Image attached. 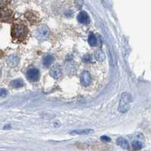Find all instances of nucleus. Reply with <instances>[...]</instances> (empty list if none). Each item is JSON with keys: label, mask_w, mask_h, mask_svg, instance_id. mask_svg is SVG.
I'll return each mask as SVG.
<instances>
[{"label": "nucleus", "mask_w": 151, "mask_h": 151, "mask_svg": "<svg viewBox=\"0 0 151 151\" xmlns=\"http://www.w3.org/2000/svg\"><path fill=\"white\" fill-rule=\"evenodd\" d=\"M11 33H12V37L18 39L22 40L27 36V28L24 24L16 23V24H13Z\"/></svg>", "instance_id": "1"}, {"label": "nucleus", "mask_w": 151, "mask_h": 151, "mask_svg": "<svg viewBox=\"0 0 151 151\" xmlns=\"http://www.w3.org/2000/svg\"><path fill=\"white\" fill-rule=\"evenodd\" d=\"M131 102H132V97L128 93L122 94V98L119 101L118 105V110L121 113H126L130 108Z\"/></svg>", "instance_id": "2"}, {"label": "nucleus", "mask_w": 151, "mask_h": 151, "mask_svg": "<svg viewBox=\"0 0 151 151\" xmlns=\"http://www.w3.org/2000/svg\"><path fill=\"white\" fill-rule=\"evenodd\" d=\"M49 29L46 25L40 26V27L36 30V38L38 39L39 40L43 41L47 39L49 37Z\"/></svg>", "instance_id": "3"}, {"label": "nucleus", "mask_w": 151, "mask_h": 151, "mask_svg": "<svg viewBox=\"0 0 151 151\" xmlns=\"http://www.w3.org/2000/svg\"><path fill=\"white\" fill-rule=\"evenodd\" d=\"M27 79L31 82H36L40 78V71L38 69L36 68H32L27 70Z\"/></svg>", "instance_id": "4"}, {"label": "nucleus", "mask_w": 151, "mask_h": 151, "mask_svg": "<svg viewBox=\"0 0 151 151\" xmlns=\"http://www.w3.org/2000/svg\"><path fill=\"white\" fill-rule=\"evenodd\" d=\"M144 137L141 133L137 134L135 137V140L132 141V147L135 150H140L143 147V141Z\"/></svg>", "instance_id": "5"}, {"label": "nucleus", "mask_w": 151, "mask_h": 151, "mask_svg": "<svg viewBox=\"0 0 151 151\" xmlns=\"http://www.w3.org/2000/svg\"><path fill=\"white\" fill-rule=\"evenodd\" d=\"M80 82L82 86L84 87H88L92 82V78L88 71H84L80 75Z\"/></svg>", "instance_id": "6"}, {"label": "nucleus", "mask_w": 151, "mask_h": 151, "mask_svg": "<svg viewBox=\"0 0 151 151\" xmlns=\"http://www.w3.org/2000/svg\"><path fill=\"white\" fill-rule=\"evenodd\" d=\"M49 74L53 77L54 79H56L58 80L60 79V78L62 77V70H61V68L59 66L56 65L54 67L51 68L50 71H49Z\"/></svg>", "instance_id": "7"}, {"label": "nucleus", "mask_w": 151, "mask_h": 151, "mask_svg": "<svg viewBox=\"0 0 151 151\" xmlns=\"http://www.w3.org/2000/svg\"><path fill=\"white\" fill-rule=\"evenodd\" d=\"M12 17V12L10 10H0V19L3 21H9Z\"/></svg>", "instance_id": "8"}, {"label": "nucleus", "mask_w": 151, "mask_h": 151, "mask_svg": "<svg viewBox=\"0 0 151 151\" xmlns=\"http://www.w3.org/2000/svg\"><path fill=\"white\" fill-rule=\"evenodd\" d=\"M78 20L80 24H88L90 23V18L86 11H80L78 15Z\"/></svg>", "instance_id": "9"}, {"label": "nucleus", "mask_w": 151, "mask_h": 151, "mask_svg": "<svg viewBox=\"0 0 151 151\" xmlns=\"http://www.w3.org/2000/svg\"><path fill=\"white\" fill-rule=\"evenodd\" d=\"M18 63H19V58H18L17 55H10V56L8 58L7 64H9L10 67H16V66L18 64Z\"/></svg>", "instance_id": "10"}, {"label": "nucleus", "mask_w": 151, "mask_h": 151, "mask_svg": "<svg viewBox=\"0 0 151 151\" xmlns=\"http://www.w3.org/2000/svg\"><path fill=\"white\" fill-rule=\"evenodd\" d=\"M54 57L51 55H47L44 57L43 61V64L46 67H49V66L51 65L54 62Z\"/></svg>", "instance_id": "11"}, {"label": "nucleus", "mask_w": 151, "mask_h": 151, "mask_svg": "<svg viewBox=\"0 0 151 151\" xmlns=\"http://www.w3.org/2000/svg\"><path fill=\"white\" fill-rule=\"evenodd\" d=\"M117 144L123 149H129V144L128 141L125 138H118L117 139Z\"/></svg>", "instance_id": "12"}, {"label": "nucleus", "mask_w": 151, "mask_h": 151, "mask_svg": "<svg viewBox=\"0 0 151 151\" xmlns=\"http://www.w3.org/2000/svg\"><path fill=\"white\" fill-rule=\"evenodd\" d=\"M88 43L92 47H95L97 46V37L93 33H90L89 37H88Z\"/></svg>", "instance_id": "13"}, {"label": "nucleus", "mask_w": 151, "mask_h": 151, "mask_svg": "<svg viewBox=\"0 0 151 151\" xmlns=\"http://www.w3.org/2000/svg\"><path fill=\"white\" fill-rule=\"evenodd\" d=\"M91 133H93V129H78L71 131V134L74 135H89Z\"/></svg>", "instance_id": "14"}, {"label": "nucleus", "mask_w": 151, "mask_h": 151, "mask_svg": "<svg viewBox=\"0 0 151 151\" xmlns=\"http://www.w3.org/2000/svg\"><path fill=\"white\" fill-rule=\"evenodd\" d=\"M10 84H11V86H12L13 88H21L24 86V81L21 79H18L11 81Z\"/></svg>", "instance_id": "15"}, {"label": "nucleus", "mask_w": 151, "mask_h": 151, "mask_svg": "<svg viewBox=\"0 0 151 151\" xmlns=\"http://www.w3.org/2000/svg\"><path fill=\"white\" fill-rule=\"evenodd\" d=\"M95 58L97 59V60H99V61H102V60L105 59V55H104V53L102 51L99 50V51H97V52L95 53Z\"/></svg>", "instance_id": "16"}, {"label": "nucleus", "mask_w": 151, "mask_h": 151, "mask_svg": "<svg viewBox=\"0 0 151 151\" xmlns=\"http://www.w3.org/2000/svg\"><path fill=\"white\" fill-rule=\"evenodd\" d=\"M91 60H92V58H91L90 55H86L83 58V60H84V62H85V63H90V62L91 61Z\"/></svg>", "instance_id": "17"}, {"label": "nucleus", "mask_w": 151, "mask_h": 151, "mask_svg": "<svg viewBox=\"0 0 151 151\" xmlns=\"http://www.w3.org/2000/svg\"><path fill=\"white\" fill-rule=\"evenodd\" d=\"M101 140L103 142H109L111 141V138H109L108 136H106V135H104V136L101 137Z\"/></svg>", "instance_id": "18"}, {"label": "nucleus", "mask_w": 151, "mask_h": 151, "mask_svg": "<svg viewBox=\"0 0 151 151\" xmlns=\"http://www.w3.org/2000/svg\"><path fill=\"white\" fill-rule=\"evenodd\" d=\"M8 92L6 89H1L0 90V97H2V98H5V97L7 95Z\"/></svg>", "instance_id": "19"}, {"label": "nucleus", "mask_w": 151, "mask_h": 151, "mask_svg": "<svg viewBox=\"0 0 151 151\" xmlns=\"http://www.w3.org/2000/svg\"><path fill=\"white\" fill-rule=\"evenodd\" d=\"M9 1H4V0H0V7H4L6 6L8 3H9Z\"/></svg>", "instance_id": "20"}, {"label": "nucleus", "mask_w": 151, "mask_h": 151, "mask_svg": "<svg viewBox=\"0 0 151 151\" xmlns=\"http://www.w3.org/2000/svg\"><path fill=\"white\" fill-rule=\"evenodd\" d=\"M11 126H10V125H8V126H5V127L3 128L4 129L6 130V129H11Z\"/></svg>", "instance_id": "21"}, {"label": "nucleus", "mask_w": 151, "mask_h": 151, "mask_svg": "<svg viewBox=\"0 0 151 151\" xmlns=\"http://www.w3.org/2000/svg\"><path fill=\"white\" fill-rule=\"evenodd\" d=\"M0 73H1V70H0Z\"/></svg>", "instance_id": "22"}]
</instances>
